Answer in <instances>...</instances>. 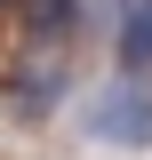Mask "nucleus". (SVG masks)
Wrapping results in <instances>:
<instances>
[{
  "label": "nucleus",
  "mask_w": 152,
  "mask_h": 160,
  "mask_svg": "<svg viewBox=\"0 0 152 160\" xmlns=\"http://www.w3.org/2000/svg\"><path fill=\"white\" fill-rule=\"evenodd\" d=\"M80 128L112 152H152V72H120L80 104Z\"/></svg>",
  "instance_id": "f257e3e1"
},
{
  "label": "nucleus",
  "mask_w": 152,
  "mask_h": 160,
  "mask_svg": "<svg viewBox=\"0 0 152 160\" xmlns=\"http://www.w3.org/2000/svg\"><path fill=\"white\" fill-rule=\"evenodd\" d=\"M64 96H72V72L64 64H16L8 72V112L16 120H48Z\"/></svg>",
  "instance_id": "f03ea898"
},
{
  "label": "nucleus",
  "mask_w": 152,
  "mask_h": 160,
  "mask_svg": "<svg viewBox=\"0 0 152 160\" xmlns=\"http://www.w3.org/2000/svg\"><path fill=\"white\" fill-rule=\"evenodd\" d=\"M16 16H24V32H32L40 48H56V40H72L80 24H88V8H80V0H16Z\"/></svg>",
  "instance_id": "7ed1b4c3"
},
{
  "label": "nucleus",
  "mask_w": 152,
  "mask_h": 160,
  "mask_svg": "<svg viewBox=\"0 0 152 160\" xmlns=\"http://www.w3.org/2000/svg\"><path fill=\"white\" fill-rule=\"evenodd\" d=\"M112 56H120V72H152V0H128V8H120Z\"/></svg>",
  "instance_id": "20e7f679"
},
{
  "label": "nucleus",
  "mask_w": 152,
  "mask_h": 160,
  "mask_svg": "<svg viewBox=\"0 0 152 160\" xmlns=\"http://www.w3.org/2000/svg\"><path fill=\"white\" fill-rule=\"evenodd\" d=\"M0 8H16V0H0Z\"/></svg>",
  "instance_id": "39448f33"
}]
</instances>
